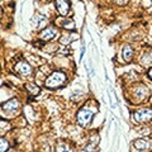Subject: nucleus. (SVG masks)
<instances>
[{
	"mask_svg": "<svg viewBox=\"0 0 152 152\" xmlns=\"http://www.w3.org/2000/svg\"><path fill=\"white\" fill-rule=\"evenodd\" d=\"M110 104H112V108L117 107V96H115L114 90H110Z\"/></svg>",
	"mask_w": 152,
	"mask_h": 152,
	"instance_id": "nucleus-17",
	"label": "nucleus"
},
{
	"mask_svg": "<svg viewBox=\"0 0 152 152\" xmlns=\"http://www.w3.org/2000/svg\"><path fill=\"white\" fill-rule=\"evenodd\" d=\"M91 102H89L88 104L80 109L76 114V121H77V124L83 128H88L89 124L93 121V117L98 113V104L94 103V105H90Z\"/></svg>",
	"mask_w": 152,
	"mask_h": 152,
	"instance_id": "nucleus-1",
	"label": "nucleus"
},
{
	"mask_svg": "<svg viewBox=\"0 0 152 152\" xmlns=\"http://www.w3.org/2000/svg\"><path fill=\"white\" fill-rule=\"evenodd\" d=\"M122 57L126 62H131L133 58V50L131 46H124L122 50Z\"/></svg>",
	"mask_w": 152,
	"mask_h": 152,
	"instance_id": "nucleus-12",
	"label": "nucleus"
},
{
	"mask_svg": "<svg viewBox=\"0 0 152 152\" xmlns=\"http://www.w3.org/2000/svg\"><path fill=\"white\" fill-rule=\"evenodd\" d=\"M56 34H57V31L55 27H47L39 33V38L43 41H51L56 37Z\"/></svg>",
	"mask_w": 152,
	"mask_h": 152,
	"instance_id": "nucleus-7",
	"label": "nucleus"
},
{
	"mask_svg": "<svg viewBox=\"0 0 152 152\" xmlns=\"http://www.w3.org/2000/svg\"><path fill=\"white\" fill-rule=\"evenodd\" d=\"M55 4H56V8H57V12H58L62 17H66L70 12V4L67 0H55Z\"/></svg>",
	"mask_w": 152,
	"mask_h": 152,
	"instance_id": "nucleus-6",
	"label": "nucleus"
},
{
	"mask_svg": "<svg viewBox=\"0 0 152 152\" xmlns=\"http://www.w3.org/2000/svg\"><path fill=\"white\" fill-rule=\"evenodd\" d=\"M133 147H134L137 151H150V150H152V140L138 138L133 142Z\"/></svg>",
	"mask_w": 152,
	"mask_h": 152,
	"instance_id": "nucleus-5",
	"label": "nucleus"
},
{
	"mask_svg": "<svg viewBox=\"0 0 152 152\" xmlns=\"http://www.w3.org/2000/svg\"><path fill=\"white\" fill-rule=\"evenodd\" d=\"M57 23L60 24V27L65 28V29H69V31H74L75 29V23L74 20H71V19H67V18H58L57 19Z\"/></svg>",
	"mask_w": 152,
	"mask_h": 152,
	"instance_id": "nucleus-9",
	"label": "nucleus"
},
{
	"mask_svg": "<svg viewBox=\"0 0 152 152\" xmlns=\"http://www.w3.org/2000/svg\"><path fill=\"white\" fill-rule=\"evenodd\" d=\"M14 70H15V72L18 75H22V76H29L33 72L32 66L28 62H26V61H20V62H18L15 66H14Z\"/></svg>",
	"mask_w": 152,
	"mask_h": 152,
	"instance_id": "nucleus-4",
	"label": "nucleus"
},
{
	"mask_svg": "<svg viewBox=\"0 0 152 152\" xmlns=\"http://www.w3.org/2000/svg\"><path fill=\"white\" fill-rule=\"evenodd\" d=\"M141 64L145 65L146 67H151L152 66V50H148L141 56Z\"/></svg>",
	"mask_w": 152,
	"mask_h": 152,
	"instance_id": "nucleus-11",
	"label": "nucleus"
},
{
	"mask_svg": "<svg viewBox=\"0 0 152 152\" xmlns=\"http://www.w3.org/2000/svg\"><path fill=\"white\" fill-rule=\"evenodd\" d=\"M46 23H47V18L45 15H41V14H36V15L32 18V24H33V27H36V28L45 27Z\"/></svg>",
	"mask_w": 152,
	"mask_h": 152,
	"instance_id": "nucleus-10",
	"label": "nucleus"
},
{
	"mask_svg": "<svg viewBox=\"0 0 152 152\" xmlns=\"http://www.w3.org/2000/svg\"><path fill=\"white\" fill-rule=\"evenodd\" d=\"M19 107V102L17 100V99H10V100H8L7 103H4L3 105H1V109H3V112H15L17 109Z\"/></svg>",
	"mask_w": 152,
	"mask_h": 152,
	"instance_id": "nucleus-8",
	"label": "nucleus"
},
{
	"mask_svg": "<svg viewBox=\"0 0 152 152\" xmlns=\"http://www.w3.org/2000/svg\"><path fill=\"white\" fill-rule=\"evenodd\" d=\"M56 151H71V148L70 147L66 145V143H60V145H57V148H56Z\"/></svg>",
	"mask_w": 152,
	"mask_h": 152,
	"instance_id": "nucleus-18",
	"label": "nucleus"
},
{
	"mask_svg": "<svg viewBox=\"0 0 152 152\" xmlns=\"http://www.w3.org/2000/svg\"><path fill=\"white\" fill-rule=\"evenodd\" d=\"M66 81H67V76H66L65 72H62V71H55V72H52L46 79L45 86L48 89H57L65 85Z\"/></svg>",
	"mask_w": 152,
	"mask_h": 152,
	"instance_id": "nucleus-2",
	"label": "nucleus"
},
{
	"mask_svg": "<svg viewBox=\"0 0 152 152\" xmlns=\"http://www.w3.org/2000/svg\"><path fill=\"white\" fill-rule=\"evenodd\" d=\"M134 119L138 122V123H145V122H148L152 119V109L150 108H142L138 109L134 114Z\"/></svg>",
	"mask_w": 152,
	"mask_h": 152,
	"instance_id": "nucleus-3",
	"label": "nucleus"
},
{
	"mask_svg": "<svg viewBox=\"0 0 152 152\" xmlns=\"http://www.w3.org/2000/svg\"><path fill=\"white\" fill-rule=\"evenodd\" d=\"M115 4H118V5H126V4L128 3V0H113Z\"/></svg>",
	"mask_w": 152,
	"mask_h": 152,
	"instance_id": "nucleus-19",
	"label": "nucleus"
},
{
	"mask_svg": "<svg viewBox=\"0 0 152 152\" xmlns=\"http://www.w3.org/2000/svg\"><path fill=\"white\" fill-rule=\"evenodd\" d=\"M148 76H150V79L152 80V69H151V70L148 71Z\"/></svg>",
	"mask_w": 152,
	"mask_h": 152,
	"instance_id": "nucleus-20",
	"label": "nucleus"
},
{
	"mask_svg": "<svg viewBox=\"0 0 152 152\" xmlns=\"http://www.w3.org/2000/svg\"><path fill=\"white\" fill-rule=\"evenodd\" d=\"M147 95H148V89H147L145 85H138V86L134 89V96L145 99Z\"/></svg>",
	"mask_w": 152,
	"mask_h": 152,
	"instance_id": "nucleus-13",
	"label": "nucleus"
},
{
	"mask_svg": "<svg viewBox=\"0 0 152 152\" xmlns=\"http://www.w3.org/2000/svg\"><path fill=\"white\" fill-rule=\"evenodd\" d=\"M77 34H74L72 37H71V34H64V36H61V38H60V43L61 45H69V43H71V42H74L76 38Z\"/></svg>",
	"mask_w": 152,
	"mask_h": 152,
	"instance_id": "nucleus-14",
	"label": "nucleus"
},
{
	"mask_svg": "<svg viewBox=\"0 0 152 152\" xmlns=\"http://www.w3.org/2000/svg\"><path fill=\"white\" fill-rule=\"evenodd\" d=\"M0 143H1V146H0V151L4 152V151H7V150H8L9 143L7 142V140L4 138V137H1V138H0Z\"/></svg>",
	"mask_w": 152,
	"mask_h": 152,
	"instance_id": "nucleus-16",
	"label": "nucleus"
},
{
	"mask_svg": "<svg viewBox=\"0 0 152 152\" xmlns=\"http://www.w3.org/2000/svg\"><path fill=\"white\" fill-rule=\"evenodd\" d=\"M26 89L28 90V91H29L31 95H33V96L38 95V94H39V91H41V89L38 88V86H36L34 84H27V85H26Z\"/></svg>",
	"mask_w": 152,
	"mask_h": 152,
	"instance_id": "nucleus-15",
	"label": "nucleus"
}]
</instances>
